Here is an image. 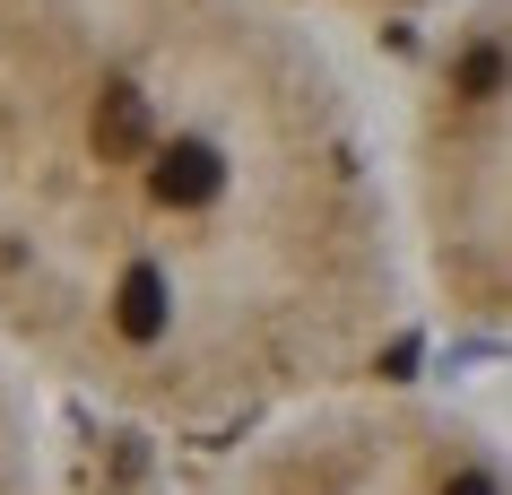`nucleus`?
Instances as JSON below:
<instances>
[{"label":"nucleus","instance_id":"nucleus-1","mask_svg":"<svg viewBox=\"0 0 512 495\" xmlns=\"http://www.w3.org/2000/svg\"><path fill=\"white\" fill-rule=\"evenodd\" d=\"M0 495H44V478H35V426L18 409L9 365H0Z\"/></svg>","mask_w":512,"mask_h":495}]
</instances>
